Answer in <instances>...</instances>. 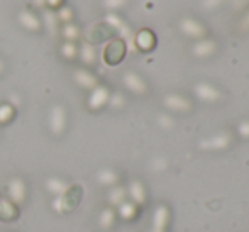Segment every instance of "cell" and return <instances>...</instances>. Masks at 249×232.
Here are the masks:
<instances>
[{"label":"cell","instance_id":"1","mask_svg":"<svg viewBox=\"0 0 249 232\" xmlns=\"http://www.w3.org/2000/svg\"><path fill=\"white\" fill-rule=\"evenodd\" d=\"M83 195V188L80 185H70L59 196H56L53 202V209L59 214H68L78 207Z\"/></svg>","mask_w":249,"mask_h":232},{"label":"cell","instance_id":"2","mask_svg":"<svg viewBox=\"0 0 249 232\" xmlns=\"http://www.w3.org/2000/svg\"><path fill=\"white\" fill-rule=\"evenodd\" d=\"M7 196L9 200L14 203V205H22L26 202V196H27V186H26V181L22 178L16 177L9 181L7 185Z\"/></svg>","mask_w":249,"mask_h":232},{"label":"cell","instance_id":"3","mask_svg":"<svg viewBox=\"0 0 249 232\" xmlns=\"http://www.w3.org/2000/svg\"><path fill=\"white\" fill-rule=\"evenodd\" d=\"M125 54V44L124 41L121 39H114L110 43H107V46L104 49V61L107 65H117L121 63V59L124 58Z\"/></svg>","mask_w":249,"mask_h":232},{"label":"cell","instance_id":"4","mask_svg":"<svg viewBox=\"0 0 249 232\" xmlns=\"http://www.w3.org/2000/svg\"><path fill=\"white\" fill-rule=\"evenodd\" d=\"M112 31L114 29H112L108 24H93V26H90L89 29H87L85 39L89 44H99L102 41L110 37Z\"/></svg>","mask_w":249,"mask_h":232},{"label":"cell","instance_id":"5","mask_svg":"<svg viewBox=\"0 0 249 232\" xmlns=\"http://www.w3.org/2000/svg\"><path fill=\"white\" fill-rule=\"evenodd\" d=\"M50 127L53 131V134L59 136L63 134L66 127V112L63 108V105H54L51 108V114H50Z\"/></svg>","mask_w":249,"mask_h":232},{"label":"cell","instance_id":"6","mask_svg":"<svg viewBox=\"0 0 249 232\" xmlns=\"http://www.w3.org/2000/svg\"><path fill=\"white\" fill-rule=\"evenodd\" d=\"M108 98H110V92H108L107 87L97 85L95 89L90 92L89 108H90V110H100L104 105L108 104Z\"/></svg>","mask_w":249,"mask_h":232},{"label":"cell","instance_id":"7","mask_svg":"<svg viewBox=\"0 0 249 232\" xmlns=\"http://www.w3.org/2000/svg\"><path fill=\"white\" fill-rule=\"evenodd\" d=\"M73 80L76 82V85H80L82 89H87V90H93L97 85H99V80L93 73H90L89 70H75L73 73Z\"/></svg>","mask_w":249,"mask_h":232},{"label":"cell","instance_id":"8","mask_svg":"<svg viewBox=\"0 0 249 232\" xmlns=\"http://www.w3.org/2000/svg\"><path fill=\"white\" fill-rule=\"evenodd\" d=\"M19 22H20V26L24 27V29H27V31H39L41 29V26H43V22L39 20V17L36 16V14L33 12V10H29V9H24V10H20L19 12Z\"/></svg>","mask_w":249,"mask_h":232},{"label":"cell","instance_id":"9","mask_svg":"<svg viewBox=\"0 0 249 232\" xmlns=\"http://www.w3.org/2000/svg\"><path fill=\"white\" fill-rule=\"evenodd\" d=\"M125 192H127L131 202H134L136 205H142V203L146 202V188L141 181H138V180L131 181L127 188H125Z\"/></svg>","mask_w":249,"mask_h":232},{"label":"cell","instance_id":"10","mask_svg":"<svg viewBox=\"0 0 249 232\" xmlns=\"http://www.w3.org/2000/svg\"><path fill=\"white\" fill-rule=\"evenodd\" d=\"M19 217V209L9 198H0V220L2 222H14Z\"/></svg>","mask_w":249,"mask_h":232},{"label":"cell","instance_id":"11","mask_svg":"<svg viewBox=\"0 0 249 232\" xmlns=\"http://www.w3.org/2000/svg\"><path fill=\"white\" fill-rule=\"evenodd\" d=\"M122 82H124V85L127 87L131 92L134 93H144L146 92V83L142 82V78L139 75H136V73H125L124 78H122Z\"/></svg>","mask_w":249,"mask_h":232},{"label":"cell","instance_id":"12","mask_svg":"<svg viewBox=\"0 0 249 232\" xmlns=\"http://www.w3.org/2000/svg\"><path fill=\"white\" fill-rule=\"evenodd\" d=\"M44 186H46V190L51 193V195L54 196H59L63 192H65L66 188L70 186V183H66L65 180H61V178H56V177H51L46 180V183H44Z\"/></svg>","mask_w":249,"mask_h":232},{"label":"cell","instance_id":"13","mask_svg":"<svg viewBox=\"0 0 249 232\" xmlns=\"http://www.w3.org/2000/svg\"><path fill=\"white\" fill-rule=\"evenodd\" d=\"M115 214L124 220H132L138 215V205H136L134 202H122L121 205L117 207V212Z\"/></svg>","mask_w":249,"mask_h":232},{"label":"cell","instance_id":"14","mask_svg":"<svg viewBox=\"0 0 249 232\" xmlns=\"http://www.w3.org/2000/svg\"><path fill=\"white\" fill-rule=\"evenodd\" d=\"M115 217H117L115 210L112 209V207H107V209H104L100 212V215H99V226L104 231H108L115 224Z\"/></svg>","mask_w":249,"mask_h":232},{"label":"cell","instance_id":"15","mask_svg":"<svg viewBox=\"0 0 249 232\" xmlns=\"http://www.w3.org/2000/svg\"><path fill=\"white\" fill-rule=\"evenodd\" d=\"M80 53V58H82V61L85 63V65H93V63L97 61V49L93 44H89V43H83L82 48L78 49Z\"/></svg>","mask_w":249,"mask_h":232},{"label":"cell","instance_id":"16","mask_svg":"<svg viewBox=\"0 0 249 232\" xmlns=\"http://www.w3.org/2000/svg\"><path fill=\"white\" fill-rule=\"evenodd\" d=\"M97 180H99V183L102 185L115 186L119 181V175L115 173L114 170H110V168H104V170H100L99 173H97Z\"/></svg>","mask_w":249,"mask_h":232},{"label":"cell","instance_id":"17","mask_svg":"<svg viewBox=\"0 0 249 232\" xmlns=\"http://www.w3.org/2000/svg\"><path fill=\"white\" fill-rule=\"evenodd\" d=\"M125 196H127V192H125L124 186H114V188L108 192V203L110 207H119L122 202H125Z\"/></svg>","mask_w":249,"mask_h":232},{"label":"cell","instance_id":"18","mask_svg":"<svg viewBox=\"0 0 249 232\" xmlns=\"http://www.w3.org/2000/svg\"><path fill=\"white\" fill-rule=\"evenodd\" d=\"M43 22L46 26V29L50 31L51 34H54L58 31V17H56V12L51 9H46L44 7L43 10Z\"/></svg>","mask_w":249,"mask_h":232},{"label":"cell","instance_id":"19","mask_svg":"<svg viewBox=\"0 0 249 232\" xmlns=\"http://www.w3.org/2000/svg\"><path fill=\"white\" fill-rule=\"evenodd\" d=\"M16 117V107L12 104H0V125L9 124Z\"/></svg>","mask_w":249,"mask_h":232},{"label":"cell","instance_id":"20","mask_svg":"<svg viewBox=\"0 0 249 232\" xmlns=\"http://www.w3.org/2000/svg\"><path fill=\"white\" fill-rule=\"evenodd\" d=\"M164 104H166V107L173 108V110H185V108H188V102L185 100L183 97H178V95H170V97H166Z\"/></svg>","mask_w":249,"mask_h":232},{"label":"cell","instance_id":"21","mask_svg":"<svg viewBox=\"0 0 249 232\" xmlns=\"http://www.w3.org/2000/svg\"><path fill=\"white\" fill-rule=\"evenodd\" d=\"M168 215H170V214H168L166 207H158L156 212H154V229L161 232V229L166 226Z\"/></svg>","mask_w":249,"mask_h":232},{"label":"cell","instance_id":"22","mask_svg":"<svg viewBox=\"0 0 249 232\" xmlns=\"http://www.w3.org/2000/svg\"><path fill=\"white\" fill-rule=\"evenodd\" d=\"M229 144V136L222 134V136H217V138H212L207 143H202V147H209V149H222Z\"/></svg>","mask_w":249,"mask_h":232},{"label":"cell","instance_id":"23","mask_svg":"<svg viewBox=\"0 0 249 232\" xmlns=\"http://www.w3.org/2000/svg\"><path fill=\"white\" fill-rule=\"evenodd\" d=\"M195 92L202 100H215L217 98V90L213 89V87L207 85V83H202V85H198L197 89H195Z\"/></svg>","mask_w":249,"mask_h":232},{"label":"cell","instance_id":"24","mask_svg":"<svg viewBox=\"0 0 249 232\" xmlns=\"http://www.w3.org/2000/svg\"><path fill=\"white\" fill-rule=\"evenodd\" d=\"M61 33H63V37H65L66 41H70V43H73V41H75L76 37L80 36V29L73 22L65 24V26H63Z\"/></svg>","mask_w":249,"mask_h":232},{"label":"cell","instance_id":"25","mask_svg":"<svg viewBox=\"0 0 249 232\" xmlns=\"http://www.w3.org/2000/svg\"><path fill=\"white\" fill-rule=\"evenodd\" d=\"M59 53H61V56L65 59H73V58H76V54H78V48H76L75 43H70V41H66V43H63Z\"/></svg>","mask_w":249,"mask_h":232},{"label":"cell","instance_id":"26","mask_svg":"<svg viewBox=\"0 0 249 232\" xmlns=\"http://www.w3.org/2000/svg\"><path fill=\"white\" fill-rule=\"evenodd\" d=\"M138 46L141 49H149L153 46V34L149 31H142V33L138 34Z\"/></svg>","mask_w":249,"mask_h":232},{"label":"cell","instance_id":"27","mask_svg":"<svg viewBox=\"0 0 249 232\" xmlns=\"http://www.w3.org/2000/svg\"><path fill=\"white\" fill-rule=\"evenodd\" d=\"M54 12H56V17H58L59 22H65V24L71 22V19H73V10L70 9V7L61 5L58 10H54Z\"/></svg>","mask_w":249,"mask_h":232},{"label":"cell","instance_id":"28","mask_svg":"<svg viewBox=\"0 0 249 232\" xmlns=\"http://www.w3.org/2000/svg\"><path fill=\"white\" fill-rule=\"evenodd\" d=\"M124 97H122L121 93H115V95H110V98H108V104L112 105V107H122L124 105Z\"/></svg>","mask_w":249,"mask_h":232},{"label":"cell","instance_id":"29","mask_svg":"<svg viewBox=\"0 0 249 232\" xmlns=\"http://www.w3.org/2000/svg\"><path fill=\"white\" fill-rule=\"evenodd\" d=\"M125 0H104V5L107 9H119L121 5H124Z\"/></svg>","mask_w":249,"mask_h":232},{"label":"cell","instance_id":"30","mask_svg":"<svg viewBox=\"0 0 249 232\" xmlns=\"http://www.w3.org/2000/svg\"><path fill=\"white\" fill-rule=\"evenodd\" d=\"M61 3H63V0H44V7H46V9H51V10L59 9V7H61ZM44 7H43V9H44Z\"/></svg>","mask_w":249,"mask_h":232},{"label":"cell","instance_id":"31","mask_svg":"<svg viewBox=\"0 0 249 232\" xmlns=\"http://www.w3.org/2000/svg\"><path fill=\"white\" fill-rule=\"evenodd\" d=\"M239 132L243 136H246V138H249V122H244V124L239 125Z\"/></svg>","mask_w":249,"mask_h":232},{"label":"cell","instance_id":"32","mask_svg":"<svg viewBox=\"0 0 249 232\" xmlns=\"http://www.w3.org/2000/svg\"><path fill=\"white\" fill-rule=\"evenodd\" d=\"M34 5H36V7H44V0H34Z\"/></svg>","mask_w":249,"mask_h":232},{"label":"cell","instance_id":"33","mask_svg":"<svg viewBox=\"0 0 249 232\" xmlns=\"http://www.w3.org/2000/svg\"><path fill=\"white\" fill-rule=\"evenodd\" d=\"M3 68H5V65H3V61L0 59V73H3Z\"/></svg>","mask_w":249,"mask_h":232},{"label":"cell","instance_id":"34","mask_svg":"<svg viewBox=\"0 0 249 232\" xmlns=\"http://www.w3.org/2000/svg\"><path fill=\"white\" fill-rule=\"evenodd\" d=\"M154 232H160V231H154Z\"/></svg>","mask_w":249,"mask_h":232}]
</instances>
